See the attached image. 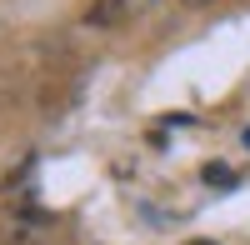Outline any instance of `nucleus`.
Instances as JSON below:
<instances>
[{"instance_id": "1", "label": "nucleus", "mask_w": 250, "mask_h": 245, "mask_svg": "<svg viewBox=\"0 0 250 245\" xmlns=\"http://www.w3.org/2000/svg\"><path fill=\"white\" fill-rule=\"evenodd\" d=\"M125 5H130V0H90L85 25H120V20H125Z\"/></svg>"}, {"instance_id": "2", "label": "nucleus", "mask_w": 250, "mask_h": 245, "mask_svg": "<svg viewBox=\"0 0 250 245\" xmlns=\"http://www.w3.org/2000/svg\"><path fill=\"white\" fill-rule=\"evenodd\" d=\"M0 245H50L35 225H5L0 230Z\"/></svg>"}, {"instance_id": "3", "label": "nucleus", "mask_w": 250, "mask_h": 245, "mask_svg": "<svg viewBox=\"0 0 250 245\" xmlns=\"http://www.w3.org/2000/svg\"><path fill=\"white\" fill-rule=\"evenodd\" d=\"M200 180H205L210 190H235V170H230V165H220V160H210V165L200 170Z\"/></svg>"}, {"instance_id": "4", "label": "nucleus", "mask_w": 250, "mask_h": 245, "mask_svg": "<svg viewBox=\"0 0 250 245\" xmlns=\"http://www.w3.org/2000/svg\"><path fill=\"white\" fill-rule=\"evenodd\" d=\"M185 245H220V240H205V235H195V240H185Z\"/></svg>"}, {"instance_id": "5", "label": "nucleus", "mask_w": 250, "mask_h": 245, "mask_svg": "<svg viewBox=\"0 0 250 245\" xmlns=\"http://www.w3.org/2000/svg\"><path fill=\"white\" fill-rule=\"evenodd\" d=\"M245 150H250V125H245Z\"/></svg>"}]
</instances>
